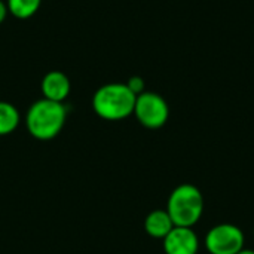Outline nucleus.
<instances>
[{
    "label": "nucleus",
    "mask_w": 254,
    "mask_h": 254,
    "mask_svg": "<svg viewBox=\"0 0 254 254\" xmlns=\"http://www.w3.org/2000/svg\"><path fill=\"white\" fill-rule=\"evenodd\" d=\"M65 118L67 107L63 103L42 98L30 106L25 116V124L28 132L34 138L46 141L55 138L61 132Z\"/></svg>",
    "instance_id": "1"
},
{
    "label": "nucleus",
    "mask_w": 254,
    "mask_h": 254,
    "mask_svg": "<svg viewBox=\"0 0 254 254\" xmlns=\"http://www.w3.org/2000/svg\"><path fill=\"white\" fill-rule=\"evenodd\" d=\"M137 95L127 83H107L92 98L94 112L106 121H122L134 113Z\"/></svg>",
    "instance_id": "2"
},
{
    "label": "nucleus",
    "mask_w": 254,
    "mask_h": 254,
    "mask_svg": "<svg viewBox=\"0 0 254 254\" xmlns=\"http://www.w3.org/2000/svg\"><path fill=\"white\" fill-rule=\"evenodd\" d=\"M167 213L174 226L193 228L204 213V198L201 190L189 183L177 186L168 198Z\"/></svg>",
    "instance_id": "3"
},
{
    "label": "nucleus",
    "mask_w": 254,
    "mask_h": 254,
    "mask_svg": "<svg viewBox=\"0 0 254 254\" xmlns=\"http://www.w3.org/2000/svg\"><path fill=\"white\" fill-rule=\"evenodd\" d=\"M134 115L143 127L149 129H158L167 124L170 109L167 101L159 94L143 92L137 95Z\"/></svg>",
    "instance_id": "4"
},
{
    "label": "nucleus",
    "mask_w": 254,
    "mask_h": 254,
    "mask_svg": "<svg viewBox=\"0 0 254 254\" xmlns=\"http://www.w3.org/2000/svg\"><path fill=\"white\" fill-rule=\"evenodd\" d=\"M244 232L238 226L222 223L208 231L205 247L210 254H238L244 249Z\"/></svg>",
    "instance_id": "5"
},
{
    "label": "nucleus",
    "mask_w": 254,
    "mask_h": 254,
    "mask_svg": "<svg viewBox=\"0 0 254 254\" xmlns=\"http://www.w3.org/2000/svg\"><path fill=\"white\" fill-rule=\"evenodd\" d=\"M199 238L192 228L174 226L164 238L165 254H198Z\"/></svg>",
    "instance_id": "6"
},
{
    "label": "nucleus",
    "mask_w": 254,
    "mask_h": 254,
    "mask_svg": "<svg viewBox=\"0 0 254 254\" xmlns=\"http://www.w3.org/2000/svg\"><path fill=\"white\" fill-rule=\"evenodd\" d=\"M70 89H71L70 80L63 71H57V70L49 71L48 74H45L42 80L43 98L51 100V101L63 103L68 97Z\"/></svg>",
    "instance_id": "7"
},
{
    "label": "nucleus",
    "mask_w": 254,
    "mask_h": 254,
    "mask_svg": "<svg viewBox=\"0 0 254 254\" xmlns=\"http://www.w3.org/2000/svg\"><path fill=\"white\" fill-rule=\"evenodd\" d=\"M174 228V223L167 210H155L147 214L144 220V229L152 238L164 240Z\"/></svg>",
    "instance_id": "8"
},
{
    "label": "nucleus",
    "mask_w": 254,
    "mask_h": 254,
    "mask_svg": "<svg viewBox=\"0 0 254 254\" xmlns=\"http://www.w3.org/2000/svg\"><path fill=\"white\" fill-rule=\"evenodd\" d=\"M19 125V112L15 106L0 101V135H7Z\"/></svg>",
    "instance_id": "9"
},
{
    "label": "nucleus",
    "mask_w": 254,
    "mask_h": 254,
    "mask_svg": "<svg viewBox=\"0 0 254 254\" xmlns=\"http://www.w3.org/2000/svg\"><path fill=\"white\" fill-rule=\"evenodd\" d=\"M40 1L42 0H7V10L19 19H27L39 10Z\"/></svg>",
    "instance_id": "10"
},
{
    "label": "nucleus",
    "mask_w": 254,
    "mask_h": 254,
    "mask_svg": "<svg viewBox=\"0 0 254 254\" xmlns=\"http://www.w3.org/2000/svg\"><path fill=\"white\" fill-rule=\"evenodd\" d=\"M127 86L135 94V95H140L144 92V80L140 77V76H132L128 82H127Z\"/></svg>",
    "instance_id": "11"
},
{
    "label": "nucleus",
    "mask_w": 254,
    "mask_h": 254,
    "mask_svg": "<svg viewBox=\"0 0 254 254\" xmlns=\"http://www.w3.org/2000/svg\"><path fill=\"white\" fill-rule=\"evenodd\" d=\"M6 13H7V4H4V3L0 0V24L4 21V18H6Z\"/></svg>",
    "instance_id": "12"
},
{
    "label": "nucleus",
    "mask_w": 254,
    "mask_h": 254,
    "mask_svg": "<svg viewBox=\"0 0 254 254\" xmlns=\"http://www.w3.org/2000/svg\"><path fill=\"white\" fill-rule=\"evenodd\" d=\"M238 254H254V250H249V249H243Z\"/></svg>",
    "instance_id": "13"
}]
</instances>
